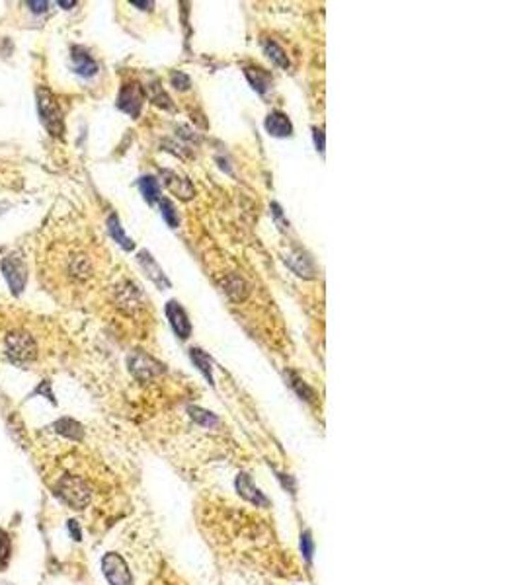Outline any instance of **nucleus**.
<instances>
[{
	"label": "nucleus",
	"mask_w": 521,
	"mask_h": 585,
	"mask_svg": "<svg viewBox=\"0 0 521 585\" xmlns=\"http://www.w3.org/2000/svg\"><path fill=\"white\" fill-rule=\"evenodd\" d=\"M225 291H227L235 301H242V299H246V295H248V285H246L238 276H230L227 281H225Z\"/></svg>",
	"instance_id": "412c9836"
},
{
	"label": "nucleus",
	"mask_w": 521,
	"mask_h": 585,
	"mask_svg": "<svg viewBox=\"0 0 521 585\" xmlns=\"http://www.w3.org/2000/svg\"><path fill=\"white\" fill-rule=\"evenodd\" d=\"M74 4H76V2H63V0L59 2V6H74Z\"/></svg>",
	"instance_id": "473e14b6"
},
{
	"label": "nucleus",
	"mask_w": 521,
	"mask_h": 585,
	"mask_svg": "<svg viewBox=\"0 0 521 585\" xmlns=\"http://www.w3.org/2000/svg\"><path fill=\"white\" fill-rule=\"evenodd\" d=\"M160 213H163V219L168 223V227L178 228V211H176V207H174V203H172L170 199H160Z\"/></svg>",
	"instance_id": "b1692460"
},
{
	"label": "nucleus",
	"mask_w": 521,
	"mask_h": 585,
	"mask_svg": "<svg viewBox=\"0 0 521 585\" xmlns=\"http://www.w3.org/2000/svg\"><path fill=\"white\" fill-rule=\"evenodd\" d=\"M264 53L268 55L274 63H276L277 66H281V69H289L291 66V63H289V59H287V53L283 51V47L281 45H277L276 41L274 40H264Z\"/></svg>",
	"instance_id": "a211bd4d"
},
{
	"label": "nucleus",
	"mask_w": 521,
	"mask_h": 585,
	"mask_svg": "<svg viewBox=\"0 0 521 585\" xmlns=\"http://www.w3.org/2000/svg\"><path fill=\"white\" fill-rule=\"evenodd\" d=\"M127 365H129L131 374L139 381H151L166 371L160 361H156L155 358H151L143 351H133L127 359Z\"/></svg>",
	"instance_id": "39448f33"
},
{
	"label": "nucleus",
	"mask_w": 521,
	"mask_h": 585,
	"mask_svg": "<svg viewBox=\"0 0 521 585\" xmlns=\"http://www.w3.org/2000/svg\"><path fill=\"white\" fill-rule=\"evenodd\" d=\"M28 4H30L35 12H45V10L49 8V2H28Z\"/></svg>",
	"instance_id": "7c9ffc66"
},
{
	"label": "nucleus",
	"mask_w": 521,
	"mask_h": 585,
	"mask_svg": "<svg viewBox=\"0 0 521 585\" xmlns=\"http://www.w3.org/2000/svg\"><path fill=\"white\" fill-rule=\"evenodd\" d=\"M107 228H110V235H112V238H114L115 242L119 244L122 248H125V250H133V248H135L133 240H131L129 236L123 232L122 225H119V219H117L115 215H112V217L107 219Z\"/></svg>",
	"instance_id": "aec40b11"
},
{
	"label": "nucleus",
	"mask_w": 521,
	"mask_h": 585,
	"mask_svg": "<svg viewBox=\"0 0 521 585\" xmlns=\"http://www.w3.org/2000/svg\"><path fill=\"white\" fill-rule=\"evenodd\" d=\"M170 81H172V84H174V88H178V90H187L189 88V84H192V82H189V76L184 73H180V71L178 73H172Z\"/></svg>",
	"instance_id": "bb28decb"
},
{
	"label": "nucleus",
	"mask_w": 521,
	"mask_h": 585,
	"mask_svg": "<svg viewBox=\"0 0 521 585\" xmlns=\"http://www.w3.org/2000/svg\"><path fill=\"white\" fill-rule=\"evenodd\" d=\"M102 572H104L110 585H133L129 566L125 564V560L119 554L107 552L102 558Z\"/></svg>",
	"instance_id": "0eeeda50"
},
{
	"label": "nucleus",
	"mask_w": 521,
	"mask_h": 585,
	"mask_svg": "<svg viewBox=\"0 0 521 585\" xmlns=\"http://www.w3.org/2000/svg\"><path fill=\"white\" fill-rule=\"evenodd\" d=\"M166 317L170 320L174 333L180 336V340H187L192 336V322H189L186 310H184V307L178 301L166 302Z\"/></svg>",
	"instance_id": "1a4fd4ad"
},
{
	"label": "nucleus",
	"mask_w": 521,
	"mask_h": 585,
	"mask_svg": "<svg viewBox=\"0 0 521 585\" xmlns=\"http://www.w3.org/2000/svg\"><path fill=\"white\" fill-rule=\"evenodd\" d=\"M37 107H40L41 122L45 125V129L49 131L53 137H61L65 133L63 112L49 90L37 88Z\"/></svg>",
	"instance_id": "7ed1b4c3"
},
{
	"label": "nucleus",
	"mask_w": 521,
	"mask_h": 585,
	"mask_svg": "<svg viewBox=\"0 0 521 585\" xmlns=\"http://www.w3.org/2000/svg\"><path fill=\"white\" fill-rule=\"evenodd\" d=\"M37 320L22 317H4L0 320V351L10 363L20 367L33 365L40 358Z\"/></svg>",
	"instance_id": "f257e3e1"
},
{
	"label": "nucleus",
	"mask_w": 521,
	"mask_h": 585,
	"mask_svg": "<svg viewBox=\"0 0 521 585\" xmlns=\"http://www.w3.org/2000/svg\"><path fill=\"white\" fill-rule=\"evenodd\" d=\"M143 102H145V94H143L141 86H139L137 82H131V84H125L122 92H119L117 107L122 112H125V114H129L131 117H139Z\"/></svg>",
	"instance_id": "6e6552de"
},
{
	"label": "nucleus",
	"mask_w": 521,
	"mask_h": 585,
	"mask_svg": "<svg viewBox=\"0 0 521 585\" xmlns=\"http://www.w3.org/2000/svg\"><path fill=\"white\" fill-rule=\"evenodd\" d=\"M266 129L274 137H289L293 133V125L289 122V117L281 112H271L266 117Z\"/></svg>",
	"instance_id": "9b49d317"
},
{
	"label": "nucleus",
	"mask_w": 521,
	"mask_h": 585,
	"mask_svg": "<svg viewBox=\"0 0 521 585\" xmlns=\"http://www.w3.org/2000/svg\"><path fill=\"white\" fill-rule=\"evenodd\" d=\"M69 528H71V533H73L74 540H81V528L76 525V521H69Z\"/></svg>",
	"instance_id": "c756f323"
},
{
	"label": "nucleus",
	"mask_w": 521,
	"mask_h": 585,
	"mask_svg": "<svg viewBox=\"0 0 521 585\" xmlns=\"http://www.w3.org/2000/svg\"><path fill=\"white\" fill-rule=\"evenodd\" d=\"M289 379H291V386L299 392V396H303L305 400H309V402L315 400V396H317V394H315V390L310 389V386H307V384H305L299 377H295L293 373H289Z\"/></svg>",
	"instance_id": "393cba45"
},
{
	"label": "nucleus",
	"mask_w": 521,
	"mask_h": 585,
	"mask_svg": "<svg viewBox=\"0 0 521 585\" xmlns=\"http://www.w3.org/2000/svg\"><path fill=\"white\" fill-rule=\"evenodd\" d=\"M139 187H141V194L147 199V203H155L160 199V184L155 176H143L139 179Z\"/></svg>",
	"instance_id": "6ab92c4d"
},
{
	"label": "nucleus",
	"mask_w": 521,
	"mask_h": 585,
	"mask_svg": "<svg viewBox=\"0 0 521 585\" xmlns=\"http://www.w3.org/2000/svg\"><path fill=\"white\" fill-rule=\"evenodd\" d=\"M286 264L293 269L297 276L312 277V273H315L312 261H310V258H307L303 252H289L286 256Z\"/></svg>",
	"instance_id": "2eb2a0df"
},
{
	"label": "nucleus",
	"mask_w": 521,
	"mask_h": 585,
	"mask_svg": "<svg viewBox=\"0 0 521 585\" xmlns=\"http://www.w3.org/2000/svg\"><path fill=\"white\" fill-rule=\"evenodd\" d=\"M312 133H315V145H317V148L320 150V153H324V133H322V129H312Z\"/></svg>",
	"instance_id": "c85d7f7f"
},
{
	"label": "nucleus",
	"mask_w": 521,
	"mask_h": 585,
	"mask_svg": "<svg viewBox=\"0 0 521 585\" xmlns=\"http://www.w3.org/2000/svg\"><path fill=\"white\" fill-rule=\"evenodd\" d=\"M0 268H2L4 279L8 281L10 289H12L14 295H20V292L24 291L25 283H28V266H25L24 258H22L20 254H8V256L2 260Z\"/></svg>",
	"instance_id": "20e7f679"
},
{
	"label": "nucleus",
	"mask_w": 521,
	"mask_h": 585,
	"mask_svg": "<svg viewBox=\"0 0 521 585\" xmlns=\"http://www.w3.org/2000/svg\"><path fill=\"white\" fill-rule=\"evenodd\" d=\"M301 548H303V554H305L307 558H310V556H312V543H310L309 533H305V535H303Z\"/></svg>",
	"instance_id": "cd10ccee"
},
{
	"label": "nucleus",
	"mask_w": 521,
	"mask_h": 585,
	"mask_svg": "<svg viewBox=\"0 0 521 585\" xmlns=\"http://www.w3.org/2000/svg\"><path fill=\"white\" fill-rule=\"evenodd\" d=\"M139 264L143 266V269H145L148 273V277H151V281H155L158 289H168V287H170V281H168V277L164 276L163 268L156 264L155 258H153L147 250L139 252Z\"/></svg>",
	"instance_id": "9d476101"
},
{
	"label": "nucleus",
	"mask_w": 521,
	"mask_h": 585,
	"mask_svg": "<svg viewBox=\"0 0 521 585\" xmlns=\"http://www.w3.org/2000/svg\"><path fill=\"white\" fill-rule=\"evenodd\" d=\"M189 359L194 361V365L204 373V377L209 382H213V359L199 348H192L189 350Z\"/></svg>",
	"instance_id": "f3484780"
},
{
	"label": "nucleus",
	"mask_w": 521,
	"mask_h": 585,
	"mask_svg": "<svg viewBox=\"0 0 521 585\" xmlns=\"http://www.w3.org/2000/svg\"><path fill=\"white\" fill-rule=\"evenodd\" d=\"M236 488H238V492H240V496L246 497L248 502H252V504L256 505H268V500H266V496L262 494L258 488L254 486L252 480H250V476H246V474H240L238 478H236Z\"/></svg>",
	"instance_id": "ddd939ff"
},
{
	"label": "nucleus",
	"mask_w": 521,
	"mask_h": 585,
	"mask_svg": "<svg viewBox=\"0 0 521 585\" xmlns=\"http://www.w3.org/2000/svg\"><path fill=\"white\" fill-rule=\"evenodd\" d=\"M131 4H133V6H139L141 10H151L155 6L153 2H131Z\"/></svg>",
	"instance_id": "2f4dec72"
},
{
	"label": "nucleus",
	"mask_w": 521,
	"mask_h": 585,
	"mask_svg": "<svg viewBox=\"0 0 521 585\" xmlns=\"http://www.w3.org/2000/svg\"><path fill=\"white\" fill-rule=\"evenodd\" d=\"M47 254H53L57 258H63L59 256L55 250H51ZM63 273H65L69 279L73 281H84L92 276V264H90V258L86 254L82 252H66L65 258H63Z\"/></svg>",
	"instance_id": "423d86ee"
},
{
	"label": "nucleus",
	"mask_w": 521,
	"mask_h": 585,
	"mask_svg": "<svg viewBox=\"0 0 521 585\" xmlns=\"http://www.w3.org/2000/svg\"><path fill=\"white\" fill-rule=\"evenodd\" d=\"M73 63H74V71L82 76H94L98 73V65L96 61L90 57L88 53H84L82 49H74L73 51Z\"/></svg>",
	"instance_id": "dca6fc26"
},
{
	"label": "nucleus",
	"mask_w": 521,
	"mask_h": 585,
	"mask_svg": "<svg viewBox=\"0 0 521 585\" xmlns=\"http://www.w3.org/2000/svg\"><path fill=\"white\" fill-rule=\"evenodd\" d=\"M10 552H12V545H10L8 535L0 528V568H4L8 564Z\"/></svg>",
	"instance_id": "a878e982"
},
{
	"label": "nucleus",
	"mask_w": 521,
	"mask_h": 585,
	"mask_svg": "<svg viewBox=\"0 0 521 585\" xmlns=\"http://www.w3.org/2000/svg\"><path fill=\"white\" fill-rule=\"evenodd\" d=\"M245 76L258 94H266L271 88V82H274L271 81V74L268 71L260 69V66H246Z\"/></svg>",
	"instance_id": "4468645a"
},
{
	"label": "nucleus",
	"mask_w": 521,
	"mask_h": 585,
	"mask_svg": "<svg viewBox=\"0 0 521 585\" xmlns=\"http://www.w3.org/2000/svg\"><path fill=\"white\" fill-rule=\"evenodd\" d=\"M164 176V184L170 187L174 194H178L182 199H192L194 197V186H192V182L186 178H182V176H178L176 172H170V170H164L163 172Z\"/></svg>",
	"instance_id": "f8f14e48"
},
{
	"label": "nucleus",
	"mask_w": 521,
	"mask_h": 585,
	"mask_svg": "<svg viewBox=\"0 0 521 585\" xmlns=\"http://www.w3.org/2000/svg\"><path fill=\"white\" fill-rule=\"evenodd\" d=\"M6 585H8V584H6Z\"/></svg>",
	"instance_id": "72a5a7b5"
},
{
	"label": "nucleus",
	"mask_w": 521,
	"mask_h": 585,
	"mask_svg": "<svg viewBox=\"0 0 521 585\" xmlns=\"http://www.w3.org/2000/svg\"><path fill=\"white\" fill-rule=\"evenodd\" d=\"M53 427L57 430V433H61V435H65V437H69V439H82L81 423H76L74 420H71V418H63V420H59Z\"/></svg>",
	"instance_id": "4be33fe9"
},
{
	"label": "nucleus",
	"mask_w": 521,
	"mask_h": 585,
	"mask_svg": "<svg viewBox=\"0 0 521 585\" xmlns=\"http://www.w3.org/2000/svg\"><path fill=\"white\" fill-rule=\"evenodd\" d=\"M189 415H192V420L194 422H197L199 425H205V427H213V425H217L219 423V420H217V415L211 414V412H207V410H201V408H189Z\"/></svg>",
	"instance_id": "5701e85b"
},
{
	"label": "nucleus",
	"mask_w": 521,
	"mask_h": 585,
	"mask_svg": "<svg viewBox=\"0 0 521 585\" xmlns=\"http://www.w3.org/2000/svg\"><path fill=\"white\" fill-rule=\"evenodd\" d=\"M55 494H57L69 507L73 509H84L92 500V488L88 486V482L81 476H63L59 480L57 486H55Z\"/></svg>",
	"instance_id": "f03ea898"
}]
</instances>
